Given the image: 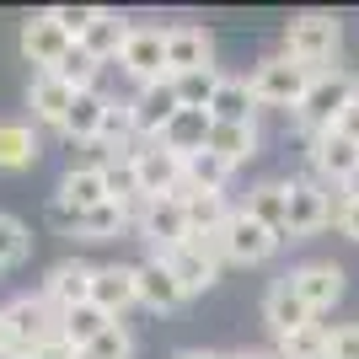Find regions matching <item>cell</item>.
I'll use <instances>...</instances> for the list:
<instances>
[{
	"label": "cell",
	"instance_id": "cell-1",
	"mask_svg": "<svg viewBox=\"0 0 359 359\" xmlns=\"http://www.w3.org/2000/svg\"><path fill=\"white\" fill-rule=\"evenodd\" d=\"M354 102H359V75L354 70H322V75H311V86L300 97L295 123L306 135H327V129H338V118Z\"/></svg>",
	"mask_w": 359,
	"mask_h": 359
},
{
	"label": "cell",
	"instance_id": "cell-2",
	"mask_svg": "<svg viewBox=\"0 0 359 359\" xmlns=\"http://www.w3.org/2000/svg\"><path fill=\"white\" fill-rule=\"evenodd\" d=\"M48 332H60V316L43 295H16L11 306H0V338H6V359H22L32 344H43Z\"/></svg>",
	"mask_w": 359,
	"mask_h": 359
},
{
	"label": "cell",
	"instance_id": "cell-3",
	"mask_svg": "<svg viewBox=\"0 0 359 359\" xmlns=\"http://www.w3.org/2000/svg\"><path fill=\"white\" fill-rule=\"evenodd\" d=\"M338 43H344V27H338V16H327V11H306L285 27V54L295 65H306V70H316V75L327 70Z\"/></svg>",
	"mask_w": 359,
	"mask_h": 359
},
{
	"label": "cell",
	"instance_id": "cell-4",
	"mask_svg": "<svg viewBox=\"0 0 359 359\" xmlns=\"http://www.w3.org/2000/svg\"><path fill=\"white\" fill-rule=\"evenodd\" d=\"M311 75L316 70H306V65H295L290 54H279V60H263L252 70V97H257V107H300V97H306V86H311Z\"/></svg>",
	"mask_w": 359,
	"mask_h": 359
},
{
	"label": "cell",
	"instance_id": "cell-5",
	"mask_svg": "<svg viewBox=\"0 0 359 359\" xmlns=\"http://www.w3.org/2000/svg\"><path fill=\"white\" fill-rule=\"evenodd\" d=\"M161 263H166L172 273H177L182 295H204V290H210L215 279H220L225 252H220V236H194V241H182L177 252H166Z\"/></svg>",
	"mask_w": 359,
	"mask_h": 359
},
{
	"label": "cell",
	"instance_id": "cell-6",
	"mask_svg": "<svg viewBox=\"0 0 359 359\" xmlns=\"http://www.w3.org/2000/svg\"><path fill=\"white\" fill-rule=\"evenodd\" d=\"M135 231L156 247V257L177 252L182 241H194V231H188V210H182V198H145L135 215Z\"/></svg>",
	"mask_w": 359,
	"mask_h": 359
},
{
	"label": "cell",
	"instance_id": "cell-7",
	"mask_svg": "<svg viewBox=\"0 0 359 359\" xmlns=\"http://www.w3.org/2000/svg\"><path fill=\"white\" fill-rule=\"evenodd\" d=\"M48 220L60 225L65 236H81V241H113L123 231V225L135 220L129 210H118V204H97V210H70V204H48Z\"/></svg>",
	"mask_w": 359,
	"mask_h": 359
},
{
	"label": "cell",
	"instance_id": "cell-8",
	"mask_svg": "<svg viewBox=\"0 0 359 359\" xmlns=\"http://www.w3.org/2000/svg\"><path fill=\"white\" fill-rule=\"evenodd\" d=\"M220 252L231 257V263H269V257L279 252V236H273L269 225H257L247 210H231V220H225V231H220Z\"/></svg>",
	"mask_w": 359,
	"mask_h": 359
},
{
	"label": "cell",
	"instance_id": "cell-9",
	"mask_svg": "<svg viewBox=\"0 0 359 359\" xmlns=\"http://www.w3.org/2000/svg\"><path fill=\"white\" fill-rule=\"evenodd\" d=\"M135 172H140V194L145 198H182V156H172L166 145H140L135 150Z\"/></svg>",
	"mask_w": 359,
	"mask_h": 359
},
{
	"label": "cell",
	"instance_id": "cell-10",
	"mask_svg": "<svg viewBox=\"0 0 359 359\" xmlns=\"http://www.w3.org/2000/svg\"><path fill=\"white\" fill-rule=\"evenodd\" d=\"M285 279H290V290L322 316V311H332V306L344 300V279H348V273L338 269V263H327V257H316V263H300V269L285 273Z\"/></svg>",
	"mask_w": 359,
	"mask_h": 359
},
{
	"label": "cell",
	"instance_id": "cell-11",
	"mask_svg": "<svg viewBox=\"0 0 359 359\" xmlns=\"http://www.w3.org/2000/svg\"><path fill=\"white\" fill-rule=\"evenodd\" d=\"M118 65H123L129 81H140V86L166 81V32L161 27H135L129 43H123V54H118Z\"/></svg>",
	"mask_w": 359,
	"mask_h": 359
},
{
	"label": "cell",
	"instance_id": "cell-12",
	"mask_svg": "<svg viewBox=\"0 0 359 359\" xmlns=\"http://www.w3.org/2000/svg\"><path fill=\"white\" fill-rule=\"evenodd\" d=\"M177 86L172 81H150V86H140L135 97H129V113H135V135L140 140H161V129L172 118H177Z\"/></svg>",
	"mask_w": 359,
	"mask_h": 359
},
{
	"label": "cell",
	"instance_id": "cell-13",
	"mask_svg": "<svg viewBox=\"0 0 359 359\" xmlns=\"http://www.w3.org/2000/svg\"><path fill=\"white\" fill-rule=\"evenodd\" d=\"M135 300H140V290H135V269H129V263H97V269H91V306H102L113 322H118Z\"/></svg>",
	"mask_w": 359,
	"mask_h": 359
},
{
	"label": "cell",
	"instance_id": "cell-14",
	"mask_svg": "<svg viewBox=\"0 0 359 359\" xmlns=\"http://www.w3.org/2000/svg\"><path fill=\"white\" fill-rule=\"evenodd\" d=\"M215 65V38L204 27H166V81Z\"/></svg>",
	"mask_w": 359,
	"mask_h": 359
},
{
	"label": "cell",
	"instance_id": "cell-15",
	"mask_svg": "<svg viewBox=\"0 0 359 359\" xmlns=\"http://www.w3.org/2000/svg\"><path fill=\"white\" fill-rule=\"evenodd\" d=\"M332 220V194L322 182H290V241L316 236Z\"/></svg>",
	"mask_w": 359,
	"mask_h": 359
},
{
	"label": "cell",
	"instance_id": "cell-16",
	"mask_svg": "<svg viewBox=\"0 0 359 359\" xmlns=\"http://www.w3.org/2000/svg\"><path fill=\"white\" fill-rule=\"evenodd\" d=\"M311 166L322 172L327 182H354L359 177V145L354 140H344L338 129H327V135H311Z\"/></svg>",
	"mask_w": 359,
	"mask_h": 359
},
{
	"label": "cell",
	"instance_id": "cell-17",
	"mask_svg": "<svg viewBox=\"0 0 359 359\" xmlns=\"http://www.w3.org/2000/svg\"><path fill=\"white\" fill-rule=\"evenodd\" d=\"M135 290H140V306H150V311H177L182 300V285L177 273L166 269L161 257H145V263H135Z\"/></svg>",
	"mask_w": 359,
	"mask_h": 359
},
{
	"label": "cell",
	"instance_id": "cell-18",
	"mask_svg": "<svg viewBox=\"0 0 359 359\" xmlns=\"http://www.w3.org/2000/svg\"><path fill=\"white\" fill-rule=\"evenodd\" d=\"M210 129H215V118H210V107H177V118L161 129V140L156 145H166L172 156H198V150L210 145Z\"/></svg>",
	"mask_w": 359,
	"mask_h": 359
},
{
	"label": "cell",
	"instance_id": "cell-19",
	"mask_svg": "<svg viewBox=\"0 0 359 359\" xmlns=\"http://www.w3.org/2000/svg\"><path fill=\"white\" fill-rule=\"evenodd\" d=\"M65 48H70V38L60 32V22L54 16H32V22H22V54H27V65H38V70H54V65L65 60Z\"/></svg>",
	"mask_w": 359,
	"mask_h": 359
},
{
	"label": "cell",
	"instance_id": "cell-20",
	"mask_svg": "<svg viewBox=\"0 0 359 359\" xmlns=\"http://www.w3.org/2000/svg\"><path fill=\"white\" fill-rule=\"evenodd\" d=\"M241 210L252 215L257 225H269L279 241H290V182H257Z\"/></svg>",
	"mask_w": 359,
	"mask_h": 359
},
{
	"label": "cell",
	"instance_id": "cell-21",
	"mask_svg": "<svg viewBox=\"0 0 359 359\" xmlns=\"http://www.w3.org/2000/svg\"><path fill=\"white\" fill-rule=\"evenodd\" d=\"M263 322L273 327V338H285V332H295V327H306V322H316V311L295 295V290H290V279H279V285L263 295Z\"/></svg>",
	"mask_w": 359,
	"mask_h": 359
},
{
	"label": "cell",
	"instance_id": "cell-22",
	"mask_svg": "<svg viewBox=\"0 0 359 359\" xmlns=\"http://www.w3.org/2000/svg\"><path fill=\"white\" fill-rule=\"evenodd\" d=\"M91 269H97V263H81V257L60 263V269L48 273V285H43V300H48V306H60V311L91 300Z\"/></svg>",
	"mask_w": 359,
	"mask_h": 359
},
{
	"label": "cell",
	"instance_id": "cell-23",
	"mask_svg": "<svg viewBox=\"0 0 359 359\" xmlns=\"http://www.w3.org/2000/svg\"><path fill=\"white\" fill-rule=\"evenodd\" d=\"M129 32H135V27H129L118 11H97V16H91V27L81 32V48H86L97 65H107V60H118V54H123Z\"/></svg>",
	"mask_w": 359,
	"mask_h": 359
},
{
	"label": "cell",
	"instance_id": "cell-24",
	"mask_svg": "<svg viewBox=\"0 0 359 359\" xmlns=\"http://www.w3.org/2000/svg\"><path fill=\"white\" fill-rule=\"evenodd\" d=\"M27 102H32V118H38V123H54V129H60L65 113H70V102H75V91L65 86L54 70H38V75H32Z\"/></svg>",
	"mask_w": 359,
	"mask_h": 359
},
{
	"label": "cell",
	"instance_id": "cell-25",
	"mask_svg": "<svg viewBox=\"0 0 359 359\" xmlns=\"http://www.w3.org/2000/svg\"><path fill=\"white\" fill-rule=\"evenodd\" d=\"M107 107H113V102H107L102 91H75V102H70V113H65L60 135L75 140V145H91L97 129H102V118H107Z\"/></svg>",
	"mask_w": 359,
	"mask_h": 359
},
{
	"label": "cell",
	"instance_id": "cell-26",
	"mask_svg": "<svg viewBox=\"0 0 359 359\" xmlns=\"http://www.w3.org/2000/svg\"><path fill=\"white\" fill-rule=\"evenodd\" d=\"M60 204H70V210H97V204H113V198H107L102 166H70V172L60 177Z\"/></svg>",
	"mask_w": 359,
	"mask_h": 359
},
{
	"label": "cell",
	"instance_id": "cell-27",
	"mask_svg": "<svg viewBox=\"0 0 359 359\" xmlns=\"http://www.w3.org/2000/svg\"><path fill=\"white\" fill-rule=\"evenodd\" d=\"M97 166H102V177H107V198H113V204H118V210L140 215V204H145V194H140L135 150H129V156H107V161H97Z\"/></svg>",
	"mask_w": 359,
	"mask_h": 359
},
{
	"label": "cell",
	"instance_id": "cell-28",
	"mask_svg": "<svg viewBox=\"0 0 359 359\" xmlns=\"http://www.w3.org/2000/svg\"><path fill=\"white\" fill-rule=\"evenodd\" d=\"M204 150H215V156L236 172L241 161H252V156H257V123H215Z\"/></svg>",
	"mask_w": 359,
	"mask_h": 359
},
{
	"label": "cell",
	"instance_id": "cell-29",
	"mask_svg": "<svg viewBox=\"0 0 359 359\" xmlns=\"http://www.w3.org/2000/svg\"><path fill=\"white\" fill-rule=\"evenodd\" d=\"M252 113H257L252 86H247L241 75H225L220 91H215V102H210V118L215 123H252Z\"/></svg>",
	"mask_w": 359,
	"mask_h": 359
},
{
	"label": "cell",
	"instance_id": "cell-30",
	"mask_svg": "<svg viewBox=\"0 0 359 359\" xmlns=\"http://www.w3.org/2000/svg\"><path fill=\"white\" fill-rule=\"evenodd\" d=\"M107 327H113V316H107L102 306H91V300H81V306H70V311H60V332L70 338L75 348H91Z\"/></svg>",
	"mask_w": 359,
	"mask_h": 359
},
{
	"label": "cell",
	"instance_id": "cell-31",
	"mask_svg": "<svg viewBox=\"0 0 359 359\" xmlns=\"http://www.w3.org/2000/svg\"><path fill=\"white\" fill-rule=\"evenodd\" d=\"M182 210H188V231L194 236H220L225 220H231L225 194H182Z\"/></svg>",
	"mask_w": 359,
	"mask_h": 359
},
{
	"label": "cell",
	"instance_id": "cell-32",
	"mask_svg": "<svg viewBox=\"0 0 359 359\" xmlns=\"http://www.w3.org/2000/svg\"><path fill=\"white\" fill-rule=\"evenodd\" d=\"M225 182H231V166L215 150H198V156L182 161V188L188 194H225Z\"/></svg>",
	"mask_w": 359,
	"mask_h": 359
},
{
	"label": "cell",
	"instance_id": "cell-33",
	"mask_svg": "<svg viewBox=\"0 0 359 359\" xmlns=\"http://www.w3.org/2000/svg\"><path fill=\"white\" fill-rule=\"evenodd\" d=\"M38 161V135L27 123H0V172H27Z\"/></svg>",
	"mask_w": 359,
	"mask_h": 359
},
{
	"label": "cell",
	"instance_id": "cell-34",
	"mask_svg": "<svg viewBox=\"0 0 359 359\" xmlns=\"http://www.w3.org/2000/svg\"><path fill=\"white\" fill-rule=\"evenodd\" d=\"M327 338H332V327L306 322V327H295V332L279 338V359H327Z\"/></svg>",
	"mask_w": 359,
	"mask_h": 359
},
{
	"label": "cell",
	"instance_id": "cell-35",
	"mask_svg": "<svg viewBox=\"0 0 359 359\" xmlns=\"http://www.w3.org/2000/svg\"><path fill=\"white\" fill-rule=\"evenodd\" d=\"M54 75H60L70 91H97V75H102V65L91 60L81 43H70V48H65V60L54 65Z\"/></svg>",
	"mask_w": 359,
	"mask_h": 359
},
{
	"label": "cell",
	"instance_id": "cell-36",
	"mask_svg": "<svg viewBox=\"0 0 359 359\" xmlns=\"http://www.w3.org/2000/svg\"><path fill=\"white\" fill-rule=\"evenodd\" d=\"M220 81H225V75L215 70V65H210V70L172 75V86H177V102H182V107H210V102H215V91H220Z\"/></svg>",
	"mask_w": 359,
	"mask_h": 359
},
{
	"label": "cell",
	"instance_id": "cell-37",
	"mask_svg": "<svg viewBox=\"0 0 359 359\" xmlns=\"http://www.w3.org/2000/svg\"><path fill=\"white\" fill-rule=\"evenodd\" d=\"M27 247H32L27 225L16 220V215H0V269H16L27 257Z\"/></svg>",
	"mask_w": 359,
	"mask_h": 359
},
{
	"label": "cell",
	"instance_id": "cell-38",
	"mask_svg": "<svg viewBox=\"0 0 359 359\" xmlns=\"http://www.w3.org/2000/svg\"><path fill=\"white\" fill-rule=\"evenodd\" d=\"M86 354H91V359H135V338H129V327H123V322H113V327H107L102 338L86 348Z\"/></svg>",
	"mask_w": 359,
	"mask_h": 359
},
{
	"label": "cell",
	"instance_id": "cell-39",
	"mask_svg": "<svg viewBox=\"0 0 359 359\" xmlns=\"http://www.w3.org/2000/svg\"><path fill=\"white\" fill-rule=\"evenodd\" d=\"M54 22H60V32L70 38V43H81V32L91 27V16H97V6H54Z\"/></svg>",
	"mask_w": 359,
	"mask_h": 359
},
{
	"label": "cell",
	"instance_id": "cell-40",
	"mask_svg": "<svg viewBox=\"0 0 359 359\" xmlns=\"http://www.w3.org/2000/svg\"><path fill=\"white\" fill-rule=\"evenodd\" d=\"M332 220H338V231L348 241H359V188H344V194L332 198Z\"/></svg>",
	"mask_w": 359,
	"mask_h": 359
},
{
	"label": "cell",
	"instance_id": "cell-41",
	"mask_svg": "<svg viewBox=\"0 0 359 359\" xmlns=\"http://www.w3.org/2000/svg\"><path fill=\"white\" fill-rule=\"evenodd\" d=\"M327 359H359V322H344V327H332V338H327Z\"/></svg>",
	"mask_w": 359,
	"mask_h": 359
},
{
	"label": "cell",
	"instance_id": "cell-42",
	"mask_svg": "<svg viewBox=\"0 0 359 359\" xmlns=\"http://www.w3.org/2000/svg\"><path fill=\"white\" fill-rule=\"evenodd\" d=\"M75 354H81V348H75L70 338H65V332H48L43 344H32L22 359H75Z\"/></svg>",
	"mask_w": 359,
	"mask_h": 359
},
{
	"label": "cell",
	"instance_id": "cell-43",
	"mask_svg": "<svg viewBox=\"0 0 359 359\" xmlns=\"http://www.w3.org/2000/svg\"><path fill=\"white\" fill-rule=\"evenodd\" d=\"M338 135H344V140H354V145H359V102L348 107L344 118H338Z\"/></svg>",
	"mask_w": 359,
	"mask_h": 359
},
{
	"label": "cell",
	"instance_id": "cell-44",
	"mask_svg": "<svg viewBox=\"0 0 359 359\" xmlns=\"http://www.w3.org/2000/svg\"><path fill=\"white\" fill-rule=\"evenodd\" d=\"M172 359H225V354H210V348H182V354H172Z\"/></svg>",
	"mask_w": 359,
	"mask_h": 359
},
{
	"label": "cell",
	"instance_id": "cell-45",
	"mask_svg": "<svg viewBox=\"0 0 359 359\" xmlns=\"http://www.w3.org/2000/svg\"><path fill=\"white\" fill-rule=\"evenodd\" d=\"M225 359H279V354H225Z\"/></svg>",
	"mask_w": 359,
	"mask_h": 359
},
{
	"label": "cell",
	"instance_id": "cell-46",
	"mask_svg": "<svg viewBox=\"0 0 359 359\" xmlns=\"http://www.w3.org/2000/svg\"><path fill=\"white\" fill-rule=\"evenodd\" d=\"M0 359H6V338H0Z\"/></svg>",
	"mask_w": 359,
	"mask_h": 359
},
{
	"label": "cell",
	"instance_id": "cell-47",
	"mask_svg": "<svg viewBox=\"0 0 359 359\" xmlns=\"http://www.w3.org/2000/svg\"><path fill=\"white\" fill-rule=\"evenodd\" d=\"M75 359H91V354H86V348H81V354H75Z\"/></svg>",
	"mask_w": 359,
	"mask_h": 359
}]
</instances>
